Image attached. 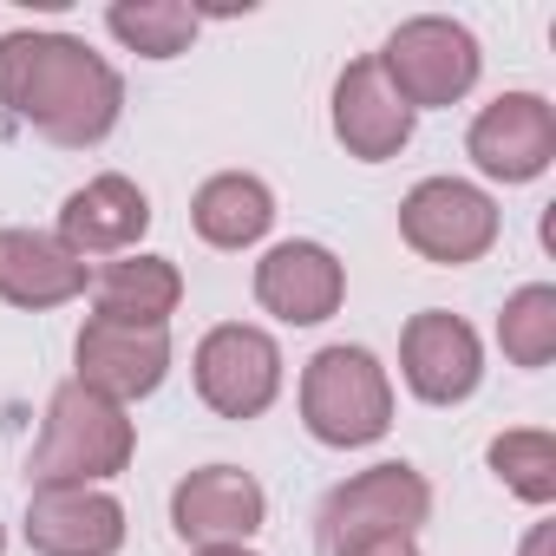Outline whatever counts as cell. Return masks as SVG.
Wrapping results in <instances>:
<instances>
[{"label": "cell", "instance_id": "9", "mask_svg": "<svg viewBox=\"0 0 556 556\" xmlns=\"http://www.w3.org/2000/svg\"><path fill=\"white\" fill-rule=\"evenodd\" d=\"M400 374L426 406H465L484 380V341L452 308H419L400 334Z\"/></svg>", "mask_w": 556, "mask_h": 556}, {"label": "cell", "instance_id": "7", "mask_svg": "<svg viewBox=\"0 0 556 556\" xmlns=\"http://www.w3.org/2000/svg\"><path fill=\"white\" fill-rule=\"evenodd\" d=\"M426 517H432V484L406 458H387V465H367V471H354L348 484L328 491L321 543L341 549L354 536H419Z\"/></svg>", "mask_w": 556, "mask_h": 556}, {"label": "cell", "instance_id": "2", "mask_svg": "<svg viewBox=\"0 0 556 556\" xmlns=\"http://www.w3.org/2000/svg\"><path fill=\"white\" fill-rule=\"evenodd\" d=\"M131 452H138V426L125 419V406L66 380L47 400V426L27 458V478L34 484H105L131 465Z\"/></svg>", "mask_w": 556, "mask_h": 556}, {"label": "cell", "instance_id": "16", "mask_svg": "<svg viewBox=\"0 0 556 556\" xmlns=\"http://www.w3.org/2000/svg\"><path fill=\"white\" fill-rule=\"evenodd\" d=\"M144 229H151V197H144L131 177H118V170L79 184V190L60 203V242H66L79 262H86V255H131Z\"/></svg>", "mask_w": 556, "mask_h": 556}, {"label": "cell", "instance_id": "6", "mask_svg": "<svg viewBox=\"0 0 556 556\" xmlns=\"http://www.w3.org/2000/svg\"><path fill=\"white\" fill-rule=\"evenodd\" d=\"M190 374H197V400L216 419H262L282 393V348H275L268 328L223 321L197 341Z\"/></svg>", "mask_w": 556, "mask_h": 556}, {"label": "cell", "instance_id": "22", "mask_svg": "<svg viewBox=\"0 0 556 556\" xmlns=\"http://www.w3.org/2000/svg\"><path fill=\"white\" fill-rule=\"evenodd\" d=\"M334 556H419V536H354Z\"/></svg>", "mask_w": 556, "mask_h": 556}, {"label": "cell", "instance_id": "5", "mask_svg": "<svg viewBox=\"0 0 556 556\" xmlns=\"http://www.w3.org/2000/svg\"><path fill=\"white\" fill-rule=\"evenodd\" d=\"M400 236H406L413 255H426L439 268H465V262L497 249L504 210H497L491 190H478L465 177H426L400 203Z\"/></svg>", "mask_w": 556, "mask_h": 556}, {"label": "cell", "instance_id": "19", "mask_svg": "<svg viewBox=\"0 0 556 556\" xmlns=\"http://www.w3.org/2000/svg\"><path fill=\"white\" fill-rule=\"evenodd\" d=\"M105 27L138 60H177L197 40V8H184V0H112Z\"/></svg>", "mask_w": 556, "mask_h": 556}, {"label": "cell", "instance_id": "11", "mask_svg": "<svg viewBox=\"0 0 556 556\" xmlns=\"http://www.w3.org/2000/svg\"><path fill=\"white\" fill-rule=\"evenodd\" d=\"M27 549L34 556H118L125 504L105 484H34L27 491Z\"/></svg>", "mask_w": 556, "mask_h": 556}, {"label": "cell", "instance_id": "23", "mask_svg": "<svg viewBox=\"0 0 556 556\" xmlns=\"http://www.w3.org/2000/svg\"><path fill=\"white\" fill-rule=\"evenodd\" d=\"M517 556H556V523H549V517H536V523H530V536H523V549H517Z\"/></svg>", "mask_w": 556, "mask_h": 556}, {"label": "cell", "instance_id": "13", "mask_svg": "<svg viewBox=\"0 0 556 556\" xmlns=\"http://www.w3.org/2000/svg\"><path fill=\"white\" fill-rule=\"evenodd\" d=\"M170 523H177V536L190 549L249 543L268 523V491L249 471H236V465H203V471H190L170 491Z\"/></svg>", "mask_w": 556, "mask_h": 556}, {"label": "cell", "instance_id": "1", "mask_svg": "<svg viewBox=\"0 0 556 556\" xmlns=\"http://www.w3.org/2000/svg\"><path fill=\"white\" fill-rule=\"evenodd\" d=\"M0 105L47 144L86 151L118 131L125 79L105 53L73 34H0Z\"/></svg>", "mask_w": 556, "mask_h": 556}, {"label": "cell", "instance_id": "15", "mask_svg": "<svg viewBox=\"0 0 556 556\" xmlns=\"http://www.w3.org/2000/svg\"><path fill=\"white\" fill-rule=\"evenodd\" d=\"M92 289V268L47 229H0V302L8 308H66Z\"/></svg>", "mask_w": 556, "mask_h": 556}, {"label": "cell", "instance_id": "4", "mask_svg": "<svg viewBox=\"0 0 556 556\" xmlns=\"http://www.w3.org/2000/svg\"><path fill=\"white\" fill-rule=\"evenodd\" d=\"M387 86L413 105V112H439V105H458L478 73H484V53H478V34L445 21V14H419V21H400L387 34V47L374 53Z\"/></svg>", "mask_w": 556, "mask_h": 556}, {"label": "cell", "instance_id": "20", "mask_svg": "<svg viewBox=\"0 0 556 556\" xmlns=\"http://www.w3.org/2000/svg\"><path fill=\"white\" fill-rule=\"evenodd\" d=\"M497 348L510 367H549L556 361V289L549 282H523L504 315H497Z\"/></svg>", "mask_w": 556, "mask_h": 556}, {"label": "cell", "instance_id": "14", "mask_svg": "<svg viewBox=\"0 0 556 556\" xmlns=\"http://www.w3.org/2000/svg\"><path fill=\"white\" fill-rule=\"evenodd\" d=\"M413 125H419V112L387 86L380 60H354L334 79V138L348 144V157H361V164L400 157L413 144Z\"/></svg>", "mask_w": 556, "mask_h": 556}, {"label": "cell", "instance_id": "17", "mask_svg": "<svg viewBox=\"0 0 556 556\" xmlns=\"http://www.w3.org/2000/svg\"><path fill=\"white\" fill-rule=\"evenodd\" d=\"M184 302V275L170 255H118L92 275V315L125 328H170Z\"/></svg>", "mask_w": 556, "mask_h": 556}, {"label": "cell", "instance_id": "12", "mask_svg": "<svg viewBox=\"0 0 556 556\" xmlns=\"http://www.w3.org/2000/svg\"><path fill=\"white\" fill-rule=\"evenodd\" d=\"M255 302L289 328H321L348 302V268L328 242H308V236L275 242L255 262Z\"/></svg>", "mask_w": 556, "mask_h": 556}, {"label": "cell", "instance_id": "24", "mask_svg": "<svg viewBox=\"0 0 556 556\" xmlns=\"http://www.w3.org/2000/svg\"><path fill=\"white\" fill-rule=\"evenodd\" d=\"M190 556H255L249 543H210V549H190Z\"/></svg>", "mask_w": 556, "mask_h": 556}, {"label": "cell", "instance_id": "10", "mask_svg": "<svg viewBox=\"0 0 556 556\" xmlns=\"http://www.w3.org/2000/svg\"><path fill=\"white\" fill-rule=\"evenodd\" d=\"M73 361H79V387L105 393L112 406H131V400H151L170 374V328H125V321H99L86 315L79 341H73Z\"/></svg>", "mask_w": 556, "mask_h": 556}, {"label": "cell", "instance_id": "3", "mask_svg": "<svg viewBox=\"0 0 556 556\" xmlns=\"http://www.w3.org/2000/svg\"><path fill=\"white\" fill-rule=\"evenodd\" d=\"M302 426L334 452H361L393 432V380L367 348H321L302 367Z\"/></svg>", "mask_w": 556, "mask_h": 556}, {"label": "cell", "instance_id": "8", "mask_svg": "<svg viewBox=\"0 0 556 556\" xmlns=\"http://www.w3.org/2000/svg\"><path fill=\"white\" fill-rule=\"evenodd\" d=\"M465 151L491 184H536L556 164V105L543 92H497L471 118Z\"/></svg>", "mask_w": 556, "mask_h": 556}, {"label": "cell", "instance_id": "21", "mask_svg": "<svg viewBox=\"0 0 556 556\" xmlns=\"http://www.w3.org/2000/svg\"><path fill=\"white\" fill-rule=\"evenodd\" d=\"M491 471L504 478V491H517L523 504H549L556 497V439L536 432V426H517V432H497L491 439Z\"/></svg>", "mask_w": 556, "mask_h": 556}, {"label": "cell", "instance_id": "18", "mask_svg": "<svg viewBox=\"0 0 556 556\" xmlns=\"http://www.w3.org/2000/svg\"><path fill=\"white\" fill-rule=\"evenodd\" d=\"M190 223L210 249H255L275 223V190L249 170H216L190 197Z\"/></svg>", "mask_w": 556, "mask_h": 556}, {"label": "cell", "instance_id": "25", "mask_svg": "<svg viewBox=\"0 0 556 556\" xmlns=\"http://www.w3.org/2000/svg\"><path fill=\"white\" fill-rule=\"evenodd\" d=\"M0 549H8V530H0Z\"/></svg>", "mask_w": 556, "mask_h": 556}]
</instances>
